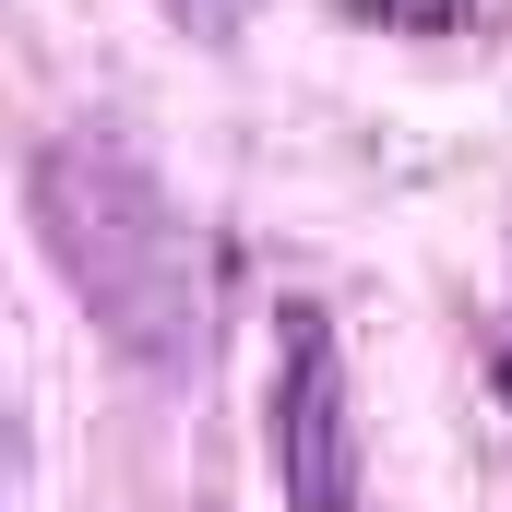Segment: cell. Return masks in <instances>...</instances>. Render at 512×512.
I'll list each match as a JSON object with an SVG mask.
<instances>
[{"label":"cell","instance_id":"1","mask_svg":"<svg viewBox=\"0 0 512 512\" xmlns=\"http://www.w3.org/2000/svg\"><path fill=\"white\" fill-rule=\"evenodd\" d=\"M24 215H36L48 262L72 274V298L108 322L120 358L179 370L203 346V239L155 191L143 155H120L108 131H48L24 155Z\"/></svg>","mask_w":512,"mask_h":512},{"label":"cell","instance_id":"2","mask_svg":"<svg viewBox=\"0 0 512 512\" xmlns=\"http://www.w3.org/2000/svg\"><path fill=\"white\" fill-rule=\"evenodd\" d=\"M262 453L286 512H358V417H346V346L334 310L286 298L274 310V393H262Z\"/></svg>","mask_w":512,"mask_h":512},{"label":"cell","instance_id":"3","mask_svg":"<svg viewBox=\"0 0 512 512\" xmlns=\"http://www.w3.org/2000/svg\"><path fill=\"white\" fill-rule=\"evenodd\" d=\"M346 12H382L393 36H453V24H465L477 0H346Z\"/></svg>","mask_w":512,"mask_h":512},{"label":"cell","instance_id":"4","mask_svg":"<svg viewBox=\"0 0 512 512\" xmlns=\"http://www.w3.org/2000/svg\"><path fill=\"white\" fill-rule=\"evenodd\" d=\"M501 405H512V358H501Z\"/></svg>","mask_w":512,"mask_h":512}]
</instances>
